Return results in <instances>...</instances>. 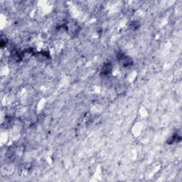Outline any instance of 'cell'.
Masks as SVG:
<instances>
[{
    "instance_id": "7a4b0ae2",
    "label": "cell",
    "mask_w": 182,
    "mask_h": 182,
    "mask_svg": "<svg viewBox=\"0 0 182 182\" xmlns=\"http://www.w3.org/2000/svg\"><path fill=\"white\" fill-rule=\"evenodd\" d=\"M112 71V66L110 63L108 64L105 65V66L103 67V68L102 69V74L103 76H108L110 74Z\"/></svg>"
},
{
    "instance_id": "6da1fadb",
    "label": "cell",
    "mask_w": 182,
    "mask_h": 182,
    "mask_svg": "<svg viewBox=\"0 0 182 182\" xmlns=\"http://www.w3.org/2000/svg\"><path fill=\"white\" fill-rule=\"evenodd\" d=\"M118 61L121 64L123 65V66L127 67L132 64V61L130 58L128 56H125L124 53H119L117 56Z\"/></svg>"
}]
</instances>
